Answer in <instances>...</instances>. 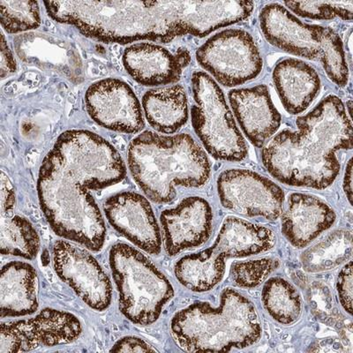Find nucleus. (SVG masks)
<instances>
[{
  "label": "nucleus",
  "mask_w": 353,
  "mask_h": 353,
  "mask_svg": "<svg viewBox=\"0 0 353 353\" xmlns=\"http://www.w3.org/2000/svg\"><path fill=\"white\" fill-rule=\"evenodd\" d=\"M343 191L347 197L350 204L352 201V160L350 159L346 165L345 178H343Z\"/></svg>",
  "instance_id": "obj_34"
},
{
  "label": "nucleus",
  "mask_w": 353,
  "mask_h": 353,
  "mask_svg": "<svg viewBox=\"0 0 353 353\" xmlns=\"http://www.w3.org/2000/svg\"><path fill=\"white\" fill-rule=\"evenodd\" d=\"M171 330L179 347L190 352H231L259 341L263 326L250 299L232 288L221 293L217 307L196 302L173 316Z\"/></svg>",
  "instance_id": "obj_5"
},
{
  "label": "nucleus",
  "mask_w": 353,
  "mask_h": 353,
  "mask_svg": "<svg viewBox=\"0 0 353 353\" xmlns=\"http://www.w3.org/2000/svg\"><path fill=\"white\" fill-rule=\"evenodd\" d=\"M0 20L8 33L17 34L36 30L41 24L40 8L37 1H0Z\"/></svg>",
  "instance_id": "obj_26"
},
{
  "label": "nucleus",
  "mask_w": 353,
  "mask_h": 353,
  "mask_svg": "<svg viewBox=\"0 0 353 353\" xmlns=\"http://www.w3.org/2000/svg\"><path fill=\"white\" fill-rule=\"evenodd\" d=\"M352 256V232L336 230L307 249L301 255V263L307 272L319 273L341 266Z\"/></svg>",
  "instance_id": "obj_23"
},
{
  "label": "nucleus",
  "mask_w": 353,
  "mask_h": 353,
  "mask_svg": "<svg viewBox=\"0 0 353 353\" xmlns=\"http://www.w3.org/2000/svg\"><path fill=\"white\" fill-rule=\"evenodd\" d=\"M37 285V273L32 265L18 261L6 263L0 276L1 318L36 313L39 309Z\"/></svg>",
  "instance_id": "obj_21"
},
{
  "label": "nucleus",
  "mask_w": 353,
  "mask_h": 353,
  "mask_svg": "<svg viewBox=\"0 0 353 353\" xmlns=\"http://www.w3.org/2000/svg\"><path fill=\"white\" fill-rule=\"evenodd\" d=\"M261 301L270 316L283 325L295 323L302 314L301 294L281 276L272 277L265 283Z\"/></svg>",
  "instance_id": "obj_24"
},
{
  "label": "nucleus",
  "mask_w": 353,
  "mask_h": 353,
  "mask_svg": "<svg viewBox=\"0 0 353 353\" xmlns=\"http://www.w3.org/2000/svg\"><path fill=\"white\" fill-rule=\"evenodd\" d=\"M352 261L350 260L340 270L336 283L337 294H339L340 304H341L343 310L350 315L352 313Z\"/></svg>",
  "instance_id": "obj_30"
},
{
  "label": "nucleus",
  "mask_w": 353,
  "mask_h": 353,
  "mask_svg": "<svg viewBox=\"0 0 353 353\" xmlns=\"http://www.w3.org/2000/svg\"><path fill=\"white\" fill-rule=\"evenodd\" d=\"M83 332L75 315L68 312L46 308L30 319L2 323L0 329V353L33 351L40 346L68 345Z\"/></svg>",
  "instance_id": "obj_11"
},
{
  "label": "nucleus",
  "mask_w": 353,
  "mask_h": 353,
  "mask_svg": "<svg viewBox=\"0 0 353 353\" xmlns=\"http://www.w3.org/2000/svg\"><path fill=\"white\" fill-rule=\"evenodd\" d=\"M128 162L134 181L157 204L174 200L176 187H203L211 173L206 152L187 134L144 132L129 144Z\"/></svg>",
  "instance_id": "obj_4"
},
{
  "label": "nucleus",
  "mask_w": 353,
  "mask_h": 353,
  "mask_svg": "<svg viewBox=\"0 0 353 353\" xmlns=\"http://www.w3.org/2000/svg\"><path fill=\"white\" fill-rule=\"evenodd\" d=\"M196 59L216 83L226 88L254 80L263 68V57L254 37L241 28L214 34L198 49Z\"/></svg>",
  "instance_id": "obj_9"
},
{
  "label": "nucleus",
  "mask_w": 353,
  "mask_h": 353,
  "mask_svg": "<svg viewBox=\"0 0 353 353\" xmlns=\"http://www.w3.org/2000/svg\"><path fill=\"white\" fill-rule=\"evenodd\" d=\"M15 204V193L12 183L2 172L1 176V216H12Z\"/></svg>",
  "instance_id": "obj_32"
},
{
  "label": "nucleus",
  "mask_w": 353,
  "mask_h": 353,
  "mask_svg": "<svg viewBox=\"0 0 353 353\" xmlns=\"http://www.w3.org/2000/svg\"><path fill=\"white\" fill-rule=\"evenodd\" d=\"M260 25L271 46L296 57L320 61L326 27L305 23L279 3L264 6L260 14Z\"/></svg>",
  "instance_id": "obj_15"
},
{
  "label": "nucleus",
  "mask_w": 353,
  "mask_h": 353,
  "mask_svg": "<svg viewBox=\"0 0 353 353\" xmlns=\"http://www.w3.org/2000/svg\"><path fill=\"white\" fill-rule=\"evenodd\" d=\"M335 211L314 195L293 193L282 217V232L293 247L303 248L336 222Z\"/></svg>",
  "instance_id": "obj_19"
},
{
  "label": "nucleus",
  "mask_w": 353,
  "mask_h": 353,
  "mask_svg": "<svg viewBox=\"0 0 353 353\" xmlns=\"http://www.w3.org/2000/svg\"><path fill=\"white\" fill-rule=\"evenodd\" d=\"M297 131L279 132L263 148V163L287 185L323 190L340 172L337 152L352 149V125L342 100L333 94L299 117Z\"/></svg>",
  "instance_id": "obj_3"
},
{
  "label": "nucleus",
  "mask_w": 353,
  "mask_h": 353,
  "mask_svg": "<svg viewBox=\"0 0 353 353\" xmlns=\"http://www.w3.org/2000/svg\"><path fill=\"white\" fill-rule=\"evenodd\" d=\"M103 212L110 225L145 253L159 255L162 236L150 200L134 192H122L107 199Z\"/></svg>",
  "instance_id": "obj_14"
},
{
  "label": "nucleus",
  "mask_w": 353,
  "mask_h": 353,
  "mask_svg": "<svg viewBox=\"0 0 353 353\" xmlns=\"http://www.w3.org/2000/svg\"><path fill=\"white\" fill-rule=\"evenodd\" d=\"M110 352H157L150 343L137 336H125L119 339L112 346Z\"/></svg>",
  "instance_id": "obj_31"
},
{
  "label": "nucleus",
  "mask_w": 353,
  "mask_h": 353,
  "mask_svg": "<svg viewBox=\"0 0 353 353\" xmlns=\"http://www.w3.org/2000/svg\"><path fill=\"white\" fill-rule=\"evenodd\" d=\"M1 254L33 260L40 249L39 233L30 221L21 216H1Z\"/></svg>",
  "instance_id": "obj_25"
},
{
  "label": "nucleus",
  "mask_w": 353,
  "mask_h": 353,
  "mask_svg": "<svg viewBox=\"0 0 353 353\" xmlns=\"http://www.w3.org/2000/svg\"><path fill=\"white\" fill-rule=\"evenodd\" d=\"M53 267L85 304L103 312L112 303V286L105 270L92 254L74 243L57 241L52 248Z\"/></svg>",
  "instance_id": "obj_12"
},
{
  "label": "nucleus",
  "mask_w": 353,
  "mask_h": 353,
  "mask_svg": "<svg viewBox=\"0 0 353 353\" xmlns=\"http://www.w3.org/2000/svg\"><path fill=\"white\" fill-rule=\"evenodd\" d=\"M49 17L70 24L105 43L138 41L170 43L216 30L217 11L211 1H46Z\"/></svg>",
  "instance_id": "obj_2"
},
{
  "label": "nucleus",
  "mask_w": 353,
  "mask_h": 353,
  "mask_svg": "<svg viewBox=\"0 0 353 353\" xmlns=\"http://www.w3.org/2000/svg\"><path fill=\"white\" fill-rule=\"evenodd\" d=\"M85 105L90 118L110 130L137 134L145 123L141 103L134 91L118 79H105L88 88Z\"/></svg>",
  "instance_id": "obj_13"
},
{
  "label": "nucleus",
  "mask_w": 353,
  "mask_h": 353,
  "mask_svg": "<svg viewBox=\"0 0 353 353\" xmlns=\"http://www.w3.org/2000/svg\"><path fill=\"white\" fill-rule=\"evenodd\" d=\"M280 266L276 258L237 261L232 266L235 285L241 288H255L263 283Z\"/></svg>",
  "instance_id": "obj_29"
},
{
  "label": "nucleus",
  "mask_w": 353,
  "mask_h": 353,
  "mask_svg": "<svg viewBox=\"0 0 353 353\" xmlns=\"http://www.w3.org/2000/svg\"><path fill=\"white\" fill-rule=\"evenodd\" d=\"M125 174L121 154L105 139L87 130L63 132L37 181L41 210L55 234L99 252L106 227L92 191L118 184Z\"/></svg>",
  "instance_id": "obj_1"
},
{
  "label": "nucleus",
  "mask_w": 353,
  "mask_h": 353,
  "mask_svg": "<svg viewBox=\"0 0 353 353\" xmlns=\"http://www.w3.org/2000/svg\"><path fill=\"white\" fill-rule=\"evenodd\" d=\"M286 8L297 17L311 20L330 21L336 18L343 21L352 20V1H304L283 2Z\"/></svg>",
  "instance_id": "obj_28"
},
{
  "label": "nucleus",
  "mask_w": 353,
  "mask_h": 353,
  "mask_svg": "<svg viewBox=\"0 0 353 353\" xmlns=\"http://www.w3.org/2000/svg\"><path fill=\"white\" fill-rule=\"evenodd\" d=\"M143 107L151 127L162 134H175L188 121L187 93L179 84L148 91Z\"/></svg>",
  "instance_id": "obj_22"
},
{
  "label": "nucleus",
  "mask_w": 353,
  "mask_h": 353,
  "mask_svg": "<svg viewBox=\"0 0 353 353\" xmlns=\"http://www.w3.org/2000/svg\"><path fill=\"white\" fill-rule=\"evenodd\" d=\"M229 102L239 127L256 148L276 135L281 127L282 116L274 105L269 88L265 84L230 91Z\"/></svg>",
  "instance_id": "obj_17"
},
{
  "label": "nucleus",
  "mask_w": 353,
  "mask_h": 353,
  "mask_svg": "<svg viewBox=\"0 0 353 353\" xmlns=\"http://www.w3.org/2000/svg\"><path fill=\"white\" fill-rule=\"evenodd\" d=\"M275 244L272 230L228 216L212 247L182 257L175 265L174 274L179 282L190 291L209 292L225 276V259L265 253Z\"/></svg>",
  "instance_id": "obj_6"
},
{
  "label": "nucleus",
  "mask_w": 353,
  "mask_h": 353,
  "mask_svg": "<svg viewBox=\"0 0 353 353\" xmlns=\"http://www.w3.org/2000/svg\"><path fill=\"white\" fill-rule=\"evenodd\" d=\"M192 84L195 102L192 124L205 150L217 160L241 162L247 159V143L219 83L207 72H196Z\"/></svg>",
  "instance_id": "obj_8"
},
{
  "label": "nucleus",
  "mask_w": 353,
  "mask_h": 353,
  "mask_svg": "<svg viewBox=\"0 0 353 353\" xmlns=\"http://www.w3.org/2000/svg\"><path fill=\"white\" fill-rule=\"evenodd\" d=\"M110 266L123 315L137 325L156 323L174 296L165 274L146 255L125 243L110 249Z\"/></svg>",
  "instance_id": "obj_7"
},
{
  "label": "nucleus",
  "mask_w": 353,
  "mask_h": 353,
  "mask_svg": "<svg viewBox=\"0 0 353 353\" xmlns=\"http://www.w3.org/2000/svg\"><path fill=\"white\" fill-rule=\"evenodd\" d=\"M17 71V62L6 42L4 34L1 37V78L4 79Z\"/></svg>",
  "instance_id": "obj_33"
},
{
  "label": "nucleus",
  "mask_w": 353,
  "mask_h": 353,
  "mask_svg": "<svg viewBox=\"0 0 353 353\" xmlns=\"http://www.w3.org/2000/svg\"><path fill=\"white\" fill-rule=\"evenodd\" d=\"M217 193L223 207L239 215L276 220L283 211L282 188L251 170L230 169L221 173Z\"/></svg>",
  "instance_id": "obj_10"
},
{
  "label": "nucleus",
  "mask_w": 353,
  "mask_h": 353,
  "mask_svg": "<svg viewBox=\"0 0 353 353\" xmlns=\"http://www.w3.org/2000/svg\"><path fill=\"white\" fill-rule=\"evenodd\" d=\"M320 61L327 77L339 87L349 81V69L341 37L331 28L326 27L321 43Z\"/></svg>",
  "instance_id": "obj_27"
},
{
  "label": "nucleus",
  "mask_w": 353,
  "mask_h": 353,
  "mask_svg": "<svg viewBox=\"0 0 353 353\" xmlns=\"http://www.w3.org/2000/svg\"><path fill=\"white\" fill-rule=\"evenodd\" d=\"M166 254L170 256L200 247L210 239L213 211L205 199H184L178 206L163 210L160 216Z\"/></svg>",
  "instance_id": "obj_16"
},
{
  "label": "nucleus",
  "mask_w": 353,
  "mask_h": 353,
  "mask_svg": "<svg viewBox=\"0 0 353 353\" xmlns=\"http://www.w3.org/2000/svg\"><path fill=\"white\" fill-rule=\"evenodd\" d=\"M190 62L187 50L173 54L159 44L139 43L125 49L123 64L137 83L154 87L176 83Z\"/></svg>",
  "instance_id": "obj_18"
},
{
  "label": "nucleus",
  "mask_w": 353,
  "mask_h": 353,
  "mask_svg": "<svg viewBox=\"0 0 353 353\" xmlns=\"http://www.w3.org/2000/svg\"><path fill=\"white\" fill-rule=\"evenodd\" d=\"M272 77L280 100L290 114L307 110L321 90L319 74L301 59H281L274 68Z\"/></svg>",
  "instance_id": "obj_20"
}]
</instances>
